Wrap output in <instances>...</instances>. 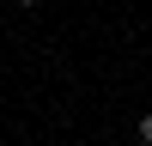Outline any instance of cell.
Listing matches in <instances>:
<instances>
[{
  "label": "cell",
  "mask_w": 152,
  "mask_h": 146,
  "mask_svg": "<svg viewBox=\"0 0 152 146\" xmlns=\"http://www.w3.org/2000/svg\"><path fill=\"white\" fill-rule=\"evenodd\" d=\"M18 6H37V0H18Z\"/></svg>",
  "instance_id": "2"
},
{
  "label": "cell",
  "mask_w": 152,
  "mask_h": 146,
  "mask_svg": "<svg viewBox=\"0 0 152 146\" xmlns=\"http://www.w3.org/2000/svg\"><path fill=\"white\" fill-rule=\"evenodd\" d=\"M140 146H152V116H140Z\"/></svg>",
  "instance_id": "1"
}]
</instances>
